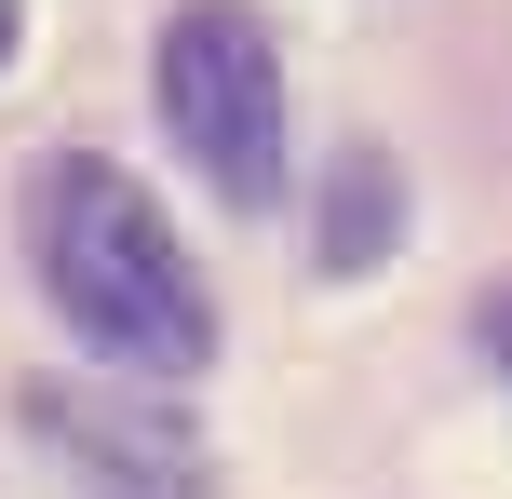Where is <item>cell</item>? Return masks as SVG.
<instances>
[{
  "instance_id": "cell-5",
  "label": "cell",
  "mask_w": 512,
  "mask_h": 499,
  "mask_svg": "<svg viewBox=\"0 0 512 499\" xmlns=\"http://www.w3.org/2000/svg\"><path fill=\"white\" fill-rule=\"evenodd\" d=\"M0 54H14V0H0Z\"/></svg>"
},
{
  "instance_id": "cell-2",
  "label": "cell",
  "mask_w": 512,
  "mask_h": 499,
  "mask_svg": "<svg viewBox=\"0 0 512 499\" xmlns=\"http://www.w3.org/2000/svg\"><path fill=\"white\" fill-rule=\"evenodd\" d=\"M149 95L176 122V149L216 176V203H283V54L243 0H189L149 41Z\"/></svg>"
},
{
  "instance_id": "cell-1",
  "label": "cell",
  "mask_w": 512,
  "mask_h": 499,
  "mask_svg": "<svg viewBox=\"0 0 512 499\" xmlns=\"http://www.w3.org/2000/svg\"><path fill=\"white\" fill-rule=\"evenodd\" d=\"M27 257H41V297L68 311L81 351H108L122 378L176 392L189 365H216V297L203 270L176 257V230L149 216V189L95 149H54L27 176Z\"/></svg>"
},
{
  "instance_id": "cell-3",
  "label": "cell",
  "mask_w": 512,
  "mask_h": 499,
  "mask_svg": "<svg viewBox=\"0 0 512 499\" xmlns=\"http://www.w3.org/2000/svg\"><path fill=\"white\" fill-rule=\"evenodd\" d=\"M27 432H68V446L122 459V473H189L176 405H162V419H122V405H95V392H27Z\"/></svg>"
},
{
  "instance_id": "cell-4",
  "label": "cell",
  "mask_w": 512,
  "mask_h": 499,
  "mask_svg": "<svg viewBox=\"0 0 512 499\" xmlns=\"http://www.w3.org/2000/svg\"><path fill=\"white\" fill-rule=\"evenodd\" d=\"M378 230H405V176L378 149L337 162V216H324V270H378Z\"/></svg>"
}]
</instances>
